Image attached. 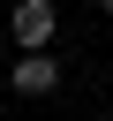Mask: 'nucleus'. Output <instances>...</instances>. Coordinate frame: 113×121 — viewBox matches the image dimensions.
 I'll return each instance as SVG.
<instances>
[{"label":"nucleus","mask_w":113,"mask_h":121,"mask_svg":"<svg viewBox=\"0 0 113 121\" xmlns=\"http://www.w3.org/2000/svg\"><path fill=\"white\" fill-rule=\"evenodd\" d=\"M8 30H15V45H23V53H45V45H53V30H60V8H53V0H15Z\"/></svg>","instance_id":"f257e3e1"},{"label":"nucleus","mask_w":113,"mask_h":121,"mask_svg":"<svg viewBox=\"0 0 113 121\" xmlns=\"http://www.w3.org/2000/svg\"><path fill=\"white\" fill-rule=\"evenodd\" d=\"M8 83H15L23 98H53V91H60V60H53V45H45V53H23V60L8 68Z\"/></svg>","instance_id":"f03ea898"},{"label":"nucleus","mask_w":113,"mask_h":121,"mask_svg":"<svg viewBox=\"0 0 113 121\" xmlns=\"http://www.w3.org/2000/svg\"><path fill=\"white\" fill-rule=\"evenodd\" d=\"M105 15H113V0H105Z\"/></svg>","instance_id":"7ed1b4c3"}]
</instances>
